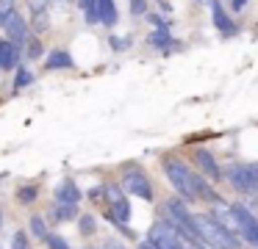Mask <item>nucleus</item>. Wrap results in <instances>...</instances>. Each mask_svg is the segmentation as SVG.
I'll return each instance as SVG.
<instances>
[{
    "mask_svg": "<svg viewBox=\"0 0 258 249\" xmlns=\"http://www.w3.org/2000/svg\"><path fill=\"white\" fill-rule=\"evenodd\" d=\"M161 166H164V175H167V180L172 183V188H175V191H178L183 199H189V202H219V194L214 191V188L208 186V183L203 180L197 172H191L180 158L167 155Z\"/></svg>",
    "mask_w": 258,
    "mask_h": 249,
    "instance_id": "obj_1",
    "label": "nucleus"
},
{
    "mask_svg": "<svg viewBox=\"0 0 258 249\" xmlns=\"http://www.w3.org/2000/svg\"><path fill=\"white\" fill-rule=\"evenodd\" d=\"M164 221H169V224H172L175 230L186 238V241H203V238H200V227H197V216L191 213V210L186 208L178 197L167 199V205H164Z\"/></svg>",
    "mask_w": 258,
    "mask_h": 249,
    "instance_id": "obj_2",
    "label": "nucleus"
},
{
    "mask_svg": "<svg viewBox=\"0 0 258 249\" xmlns=\"http://www.w3.org/2000/svg\"><path fill=\"white\" fill-rule=\"evenodd\" d=\"M197 227H200V238L208 249H241V241L236 235H230L211 213L197 216Z\"/></svg>",
    "mask_w": 258,
    "mask_h": 249,
    "instance_id": "obj_3",
    "label": "nucleus"
},
{
    "mask_svg": "<svg viewBox=\"0 0 258 249\" xmlns=\"http://www.w3.org/2000/svg\"><path fill=\"white\" fill-rule=\"evenodd\" d=\"M119 188H122L125 194H134V197L145 199V202H153V199H156L153 180L147 177V172L142 169V166H125L122 180H119Z\"/></svg>",
    "mask_w": 258,
    "mask_h": 249,
    "instance_id": "obj_4",
    "label": "nucleus"
},
{
    "mask_svg": "<svg viewBox=\"0 0 258 249\" xmlns=\"http://www.w3.org/2000/svg\"><path fill=\"white\" fill-rule=\"evenodd\" d=\"M236 221H239V241L247 246H258V216L250 205L244 202H233L230 205Z\"/></svg>",
    "mask_w": 258,
    "mask_h": 249,
    "instance_id": "obj_5",
    "label": "nucleus"
},
{
    "mask_svg": "<svg viewBox=\"0 0 258 249\" xmlns=\"http://www.w3.org/2000/svg\"><path fill=\"white\" fill-rule=\"evenodd\" d=\"M147 241H150L156 249H186V238L164 219L156 221V224L147 230Z\"/></svg>",
    "mask_w": 258,
    "mask_h": 249,
    "instance_id": "obj_6",
    "label": "nucleus"
},
{
    "mask_svg": "<svg viewBox=\"0 0 258 249\" xmlns=\"http://www.w3.org/2000/svg\"><path fill=\"white\" fill-rule=\"evenodd\" d=\"M103 199H106V202H103V208H106L117 221L128 224V221H131V202H128V194H125L119 186H103Z\"/></svg>",
    "mask_w": 258,
    "mask_h": 249,
    "instance_id": "obj_7",
    "label": "nucleus"
},
{
    "mask_svg": "<svg viewBox=\"0 0 258 249\" xmlns=\"http://www.w3.org/2000/svg\"><path fill=\"white\" fill-rule=\"evenodd\" d=\"M222 175L228 177V183L236 191H241V194H255L258 191V180L252 177V172L247 163H230Z\"/></svg>",
    "mask_w": 258,
    "mask_h": 249,
    "instance_id": "obj_8",
    "label": "nucleus"
},
{
    "mask_svg": "<svg viewBox=\"0 0 258 249\" xmlns=\"http://www.w3.org/2000/svg\"><path fill=\"white\" fill-rule=\"evenodd\" d=\"M208 3H211V20H214V28L219 31V36L222 39L236 36V33H239V25L230 20V14L222 9V3H219V0H208Z\"/></svg>",
    "mask_w": 258,
    "mask_h": 249,
    "instance_id": "obj_9",
    "label": "nucleus"
},
{
    "mask_svg": "<svg viewBox=\"0 0 258 249\" xmlns=\"http://www.w3.org/2000/svg\"><path fill=\"white\" fill-rule=\"evenodd\" d=\"M195 163L200 166V172L203 175L208 177V180H214V183H222V166L217 163V158H214L211 152H208V149H195Z\"/></svg>",
    "mask_w": 258,
    "mask_h": 249,
    "instance_id": "obj_10",
    "label": "nucleus"
},
{
    "mask_svg": "<svg viewBox=\"0 0 258 249\" xmlns=\"http://www.w3.org/2000/svg\"><path fill=\"white\" fill-rule=\"evenodd\" d=\"M20 61H23V50L17 44H12L9 39H0V69L12 72L20 66Z\"/></svg>",
    "mask_w": 258,
    "mask_h": 249,
    "instance_id": "obj_11",
    "label": "nucleus"
},
{
    "mask_svg": "<svg viewBox=\"0 0 258 249\" xmlns=\"http://www.w3.org/2000/svg\"><path fill=\"white\" fill-rule=\"evenodd\" d=\"M3 31H6V39H9V42H12V44H17L20 50H23L25 39L31 36V25L23 20V14H17V17H14V20L9 22V25L3 28Z\"/></svg>",
    "mask_w": 258,
    "mask_h": 249,
    "instance_id": "obj_12",
    "label": "nucleus"
},
{
    "mask_svg": "<svg viewBox=\"0 0 258 249\" xmlns=\"http://www.w3.org/2000/svg\"><path fill=\"white\" fill-rule=\"evenodd\" d=\"M53 197H56V202H64V205H78V202H81V188L75 186L73 177H67V180H61V183L56 186Z\"/></svg>",
    "mask_w": 258,
    "mask_h": 249,
    "instance_id": "obj_13",
    "label": "nucleus"
},
{
    "mask_svg": "<svg viewBox=\"0 0 258 249\" xmlns=\"http://www.w3.org/2000/svg\"><path fill=\"white\" fill-rule=\"evenodd\" d=\"M97 20H100L106 28L117 25V20H119L117 3H114V0H97Z\"/></svg>",
    "mask_w": 258,
    "mask_h": 249,
    "instance_id": "obj_14",
    "label": "nucleus"
},
{
    "mask_svg": "<svg viewBox=\"0 0 258 249\" xmlns=\"http://www.w3.org/2000/svg\"><path fill=\"white\" fill-rule=\"evenodd\" d=\"M73 66H75V61H73V55H70L67 50H53V53L45 58V69L47 72H53V69H73Z\"/></svg>",
    "mask_w": 258,
    "mask_h": 249,
    "instance_id": "obj_15",
    "label": "nucleus"
},
{
    "mask_svg": "<svg viewBox=\"0 0 258 249\" xmlns=\"http://www.w3.org/2000/svg\"><path fill=\"white\" fill-rule=\"evenodd\" d=\"M150 44H156V47H158V50H164V53H169V50L178 47V42L172 39V33H169V28H167V25L156 28V31L150 33Z\"/></svg>",
    "mask_w": 258,
    "mask_h": 249,
    "instance_id": "obj_16",
    "label": "nucleus"
},
{
    "mask_svg": "<svg viewBox=\"0 0 258 249\" xmlns=\"http://www.w3.org/2000/svg\"><path fill=\"white\" fill-rule=\"evenodd\" d=\"M50 216L56 221H73L78 219V205H64V202H56L50 210Z\"/></svg>",
    "mask_w": 258,
    "mask_h": 249,
    "instance_id": "obj_17",
    "label": "nucleus"
},
{
    "mask_svg": "<svg viewBox=\"0 0 258 249\" xmlns=\"http://www.w3.org/2000/svg\"><path fill=\"white\" fill-rule=\"evenodd\" d=\"M17 14H20L17 0H0V28H6Z\"/></svg>",
    "mask_w": 258,
    "mask_h": 249,
    "instance_id": "obj_18",
    "label": "nucleus"
},
{
    "mask_svg": "<svg viewBox=\"0 0 258 249\" xmlns=\"http://www.w3.org/2000/svg\"><path fill=\"white\" fill-rule=\"evenodd\" d=\"M23 53H25V58H39L42 55V44H39V36L36 33H31L28 39H25V44H23Z\"/></svg>",
    "mask_w": 258,
    "mask_h": 249,
    "instance_id": "obj_19",
    "label": "nucleus"
},
{
    "mask_svg": "<svg viewBox=\"0 0 258 249\" xmlns=\"http://www.w3.org/2000/svg\"><path fill=\"white\" fill-rule=\"evenodd\" d=\"M31 232H34L36 238H42V241H45L47 235H50V230H47V224H45V219H42V216H31Z\"/></svg>",
    "mask_w": 258,
    "mask_h": 249,
    "instance_id": "obj_20",
    "label": "nucleus"
},
{
    "mask_svg": "<svg viewBox=\"0 0 258 249\" xmlns=\"http://www.w3.org/2000/svg\"><path fill=\"white\" fill-rule=\"evenodd\" d=\"M34 83V72L31 69H17V75H14V92H20V89H25V86H31Z\"/></svg>",
    "mask_w": 258,
    "mask_h": 249,
    "instance_id": "obj_21",
    "label": "nucleus"
},
{
    "mask_svg": "<svg viewBox=\"0 0 258 249\" xmlns=\"http://www.w3.org/2000/svg\"><path fill=\"white\" fill-rule=\"evenodd\" d=\"M81 11H84L86 22H100L97 20V0H78Z\"/></svg>",
    "mask_w": 258,
    "mask_h": 249,
    "instance_id": "obj_22",
    "label": "nucleus"
},
{
    "mask_svg": "<svg viewBox=\"0 0 258 249\" xmlns=\"http://www.w3.org/2000/svg\"><path fill=\"white\" fill-rule=\"evenodd\" d=\"M12 249H31V241L25 235V230H17L12 235Z\"/></svg>",
    "mask_w": 258,
    "mask_h": 249,
    "instance_id": "obj_23",
    "label": "nucleus"
},
{
    "mask_svg": "<svg viewBox=\"0 0 258 249\" xmlns=\"http://www.w3.org/2000/svg\"><path fill=\"white\" fill-rule=\"evenodd\" d=\"M78 227H81V232H84V235H92V232H95V216H78Z\"/></svg>",
    "mask_w": 258,
    "mask_h": 249,
    "instance_id": "obj_24",
    "label": "nucleus"
},
{
    "mask_svg": "<svg viewBox=\"0 0 258 249\" xmlns=\"http://www.w3.org/2000/svg\"><path fill=\"white\" fill-rule=\"evenodd\" d=\"M36 191H39L36 186H25V188H20V191H17V199H20V202H34Z\"/></svg>",
    "mask_w": 258,
    "mask_h": 249,
    "instance_id": "obj_25",
    "label": "nucleus"
},
{
    "mask_svg": "<svg viewBox=\"0 0 258 249\" xmlns=\"http://www.w3.org/2000/svg\"><path fill=\"white\" fill-rule=\"evenodd\" d=\"M45 241H47V249H70V243L64 241L61 235H53V232L45 238Z\"/></svg>",
    "mask_w": 258,
    "mask_h": 249,
    "instance_id": "obj_26",
    "label": "nucleus"
},
{
    "mask_svg": "<svg viewBox=\"0 0 258 249\" xmlns=\"http://www.w3.org/2000/svg\"><path fill=\"white\" fill-rule=\"evenodd\" d=\"M131 14H134V17H145L147 14V0H131Z\"/></svg>",
    "mask_w": 258,
    "mask_h": 249,
    "instance_id": "obj_27",
    "label": "nucleus"
},
{
    "mask_svg": "<svg viewBox=\"0 0 258 249\" xmlns=\"http://www.w3.org/2000/svg\"><path fill=\"white\" fill-rule=\"evenodd\" d=\"M47 3H50V0H28V6H31V11H34V14L47 11Z\"/></svg>",
    "mask_w": 258,
    "mask_h": 249,
    "instance_id": "obj_28",
    "label": "nucleus"
},
{
    "mask_svg": "<svg viewBox=\"0 0 258 249\" xmlns=\"http://www.w3.org/2000/svg\"><path fill=\"white\" fill-rule=\"evenodd\" d=\"M230 9H233V11H244L247 9V0H230Z\"/></svg>",
    "mask_w": 258,
    "mask_h": 249,
    "instance_id": "obj_29",
    "label": "nucleus"
},
{
    "mask_svg": "<svg viewBox=\"0 0 258 249\" xmlns=\"http://www.w3.org/2000/svg\"><path fill=\"white\" fill-rule=\"evenodd\" d=\"M106 249H125V246H122V243H117V241H108Z\"/></svg>",
    "mask_w": 258,
    "mask_h": 249,
    "instance_id": "obj_30",
    "label": "nucleus"
},
{
    "mask_svg": "<svg viewBox=\"0 0 258 249\" xmlns=\"http://www.w3.org/2000/svg\"><path fill=\"white\" fill-rule=\"evenodd\" d=\"M139 249H156V246H153L150 241H142V243H139Z\"/></svg>",
    "mask_w": 258,
    "mask_h": 249,
    "instance_id": "obj_31",
    "label": "nucleus"
},
{
    "mask_svg": "<svg viewBox=\"0 0 258 249\" xmlns=\"http://www.w3.org/2000/svg\"><path fill=\"white\" fill-rule=\"evenodd\" d=\"M161 3H164V11H169V6H167V0H161Z\"/></svg>",
    "mask_w": 258,
    "mask_h": 249,
    "instance_id": "obj_32",
    "label": "nucleus"
}]
</instances>
